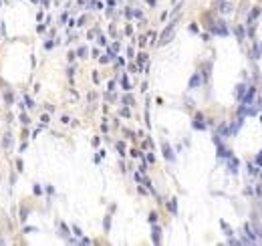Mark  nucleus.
Listing matches in <instances>:
<instances>
[{
  "label": "nucleus",
  "mask_w": 262,
  "mask_h": 246,
  "mask_svg": "<svg viewBox=\"0 0 262 246\" xmlns=\"http://www.w3.org/2000/svg\"><path fill=\"white\" fill-rule=\"evenodd\" d=\"M173 30H175V22H171L165 30H163V34H161L160 38V45H165V43H170L171 41V34H173Z\"/></svg>",
  "instance_id": "obj_1"
}]
</instances>
